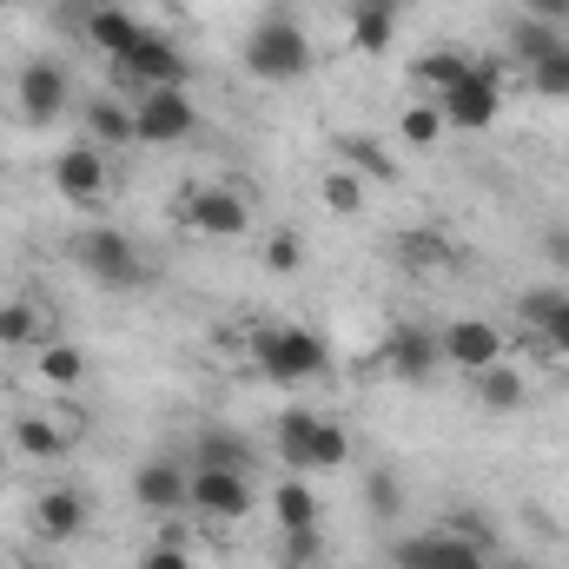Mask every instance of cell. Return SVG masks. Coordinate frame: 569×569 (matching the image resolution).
<instances>
[{
    "label": "cell",
    "instance_id": "cell-15",
    "mask_svg": "<svg viewBox=\"0 0 569 569\" xmlns=\"http://www.w3.org/2000/svg\"><path fill=\"white\" fill-rule=\"evenodd\" d=\"M53 192L73 199V206H93L107 192V152L93 140H73L60 159H53Z\"/></svg>",
    "mask_w": 569,
    "mask_h": 569
},
{
    "label": "cell",
    "instance_id": "cell-20",
    "mask_svg": "<svg viewBox=\"0 0 569 569\" xmlns=\"http://www.w3.org/2000/svg\"><path fill=\"white\" fill-rule=\"evenodd\" d=\"M7 443L20 450V457H33V463H60L67 450H73V437L67 425H53V418H33V411H20L13 430H7Z\"/></svg>",
    "mask_w": 569,
    "mask_h": 569
},
{
    "label": "cell",
    "instance_id": "cell-22",
    "mask_svg": "<svg viewBox=\"0 0 569 569\" xmlns=\"http://www.w3.org/2000/svg\"><path fill=\"white\" fill-rule=\"evenodd\" d=\"M53 331H47V311L27 305V298H7L0 305V351H40Z\"/></svg>",
    "mask_w": 569,
    "mask_h": 569
},
{
    "label": "cell",
    "instance_id": "cell-2",
    "mask_svg": "<svg viewBox=\"0 0 569 569\" xmlns=\"http://www.w3.org/2000/svg\"><path fill=\"white\" fill-rule=\"evenodd\" d=\"M246 351H252L259 378H272V385H311V378L331 371V345L311 325H291V318L284 325H259L246 338Z\"/></svg>",
    "mask_w": 569,
    "mask_h": 569
},
{
    "label": "cell",
    "instance_id": "cell-36",
    "mask_svg": "<svg viewBox=\"0 0 569 569\" xmlns=\"http://www.w3.org/2000/svg\"><path fill=\"white\" fill-rule=\"evenodd\" d=\"M140 569H192V543H186V530H166L159 543H146Z\"/></svg>",
    "mask_w": 569,
    "mask_h": 569
},
{
    "label": "cell",
    "instance_id": "cell-13",
    "mask_svg": "<svg viewBox=\"0 0 569 569\" xmlns=\"http://www.w3.org/2000/svg\"><path fill=\"white\" fill-rule=\"evenodd\" d=\"M33 530H40L47 543H80V537L93 530V497H87L80 483L40 490V497H33Z\"/></svg>",
    "mask_w": 569,
    "mask_h": 569
},
{
    "label": "cell",
    "instance_id": "cell-3",
    "mask_svg": "<svg viewBox=\"0 0 569 569\" xmlns=\"http://www.w3.org/2000/svg\"><path fill=\"white\" fill-rule=\"evenodd\" d=\"M67 252H73V266L100 284V291H146V279H152V266L140 259V246L120 226H87Z\"/></svg>",
    "mask_w": 569,
    "mask_h": 569
},
{
    "label": "cell",
    "instance_id": "cell-34",
    "mask_svg": "<svg viewBox=\"0 0 569 569\" xmlns=\"http://www.w3.org/2000/svg\"><path fill=\"white\" fill-rule=\"evenodd\" d=\"M305 266V239L291 232V226H279V232H266V272H279V279H291Z\"/></svg>",
    "mask_w": 569,
    "mask_h": 569
},
{
    "label": "cell",
    "instance_id": "cell-23",
    "mask_svg": "<svg viewBox=\"0 0 569 569\" xmlns=\"http://www.w3.org/2000/svg\"><path fill=\"white\" fill-rule=\"evenodd\" d=\"M192 457H199V463H219V470H252V443L226 425L199 430V437H192Z\"/></svg>",
    "mask_w": 569,
    "mask_h": 569
},
{
    "label": "cell",
    "instance_id": "cell-14",
    "mask_svg": "<svg viewBox=\"0 0 569 569\" xmlns=\"http://www.w3.org/2000/svg\"><path fill=\"white\" fill-rule=\"evenodd\" d=\"M385 365H391V378H405V385H425L430 371L443 365V351H437V325L398 318V325L385 331Z\"/></svg>",
    "mask_w": 569,
    "mask_h": 569
},
{
    "label": "cell",
    "instance_id": "cell-38",
    "mask_svg": "<svg viewBox=\"0 0 569 569\" xmlns=\"http://www.w3.org/2000/svg\"><path fill=\"white\" fill-rule=\"evenodd\" d=\"M523 20H550V27H569V0H517Z\"/></svg>",
    "mask_w": 569,
    "mask_h": 569
},
{
    "label": "cell",
    "instance_id": "cell-8",
    "mask_svg": "<svg viewBox=\"0 0 569 569\" xmlns=\"http://www.w3.org/2000/svg\"><path fill=\"white\" fill-rule=\"evenodd\" d=\"M179 219H186V232H199V239H246V232H252V206H246L232 186H192V192L179 199Z\"/></svg>",
    "mask_w": 569,
    "mask_h": 569
},
{
    "label": "cell",
    "instance_id": "cell-37",
    "mask_svg": "<svg viewBox=\"0 0 569 569\" xmlns=\"http://www.w3.org/2000/svg\"><path fill=\"white\" fill-rule=\"evenodd\" d=\"M279 550H284V563H318V523L311 530H279Z\"/></svg>",
    "mask_w": 569,
    "mask_h": 569
},
{
    "label": "cell",
    "instance_id": "cell-19",
    "mask_svg": "<svg viewBox=\"0 0 569 569\" xmlns=\"http://www.w3.org/2000/svg\"><path fill=\"white\" fill-rule=\"evenodd\" d=\"M463 73H470V53H457V47H430V53H418L405 67V80L418 87V100H443Z\"/></svg>",
    "mask_w": 569,
    "mask_h": 569
},
{
    "label": "cell",
    "instance_id": "cell-16",
    "mask_svg": "<svg viewBox=\"0 0 569 569\" xmlns=\"http://www.w3.org/2000/svg\"><path fill=\"white\" fill-rule=\"evenodd\" d=\"M345 33L365 60H385L398 40V0H345Z\"/></svg>",
    "mask_w": 569,
    "mask_h": 569
},
{
    "label": "cell",
    "instance_id": "cell-35",
    "mask_svg": "<svg viewBox=\"0 0 569 569\" xmlns=\"http://www.w3.org/2000/svg\"><path fill=\"white\" fill-rule=\"evenodd\" d=\"M365 510L385 523V517H398L405 510V483L391 477V470H371V483H365Z\"/></svg>",
    "mask_w": 569,
    "mask_h": 569
},
{
    "label": "cell",
    "instance_id": "cell-12",
    "mask_svg": "<svg viewBox=\"0 0 569 569\" xmlns=\"http://www.w3.org/2000/svg\"><path fill=\"white\" fill-rule=\"evenodd\" d=\"M133 503H140L146 517H179V510H192V470H186L179 457H146L140 470H133Z\"/></svg>",
    "mask_w": 569,
    "mask_h": 569
},
{
    "label": "cell",
    "instance_id": "cell-29",
    "mask_svg": "<svg viewBox=\"0 0 569 569\" xmlns=\"http://www.w3.org/2000/svg\"><path fill=\"white\" fill-rule=\"evenodd\" d=\"M338 463H351V430L338 425V418H318L311 450H305V470H338Z\"/></svg>",
    "mask_w": 569,
    "mask_h": 569
},
{
    "label": "cell",
    "instance_id": "cell-9",
    "mask_svg": "<svg viewBox=\"0 0 569 569\" xmlns=\"http://www.w3.org/2000/svg\"><path fill=\"white\" fill-rule=\"evenodd\" d=\"M252 470H219V463H192V510L212 523H239L252 517Z\"/></svg>",
    "mask_w": 569,
    "mask_h": 569
},
{
    "label": "cell",
    "instance_id": "cell-33",
    "mask_svg": "<svg viewBox=\"0 0 569 569\" xmlns=\"http://www.w3.org/2000/svg\"><path fill=\"white\" fill-rule=\"evenodd\" d=\"M563 298H569L563 284H530V291L517 298V318H523V331H537V338H543V325L557 318V305H563Z\"/></svg>",
    "mask_w": 569,
    "mask_h": 569
},
{
    "label": "cell",
    "instance_id": "cell-7",
    "mask_svg": "<svg viewBox=\"0 0 569 569\" xmlns=\"http://www.w3.org/2000/svg\"><path fill=\"white\" fill-rule=\"evenodd\" d=\"M133 127H140V146H179L199 133V107L186 87H146L133 93Z\"/></svg>",
    "mask_w": 569,
    "mask_h": 569
},
{
    "label": "cell",
    "instance_id": "cell-5",
    "mask_svg": "<svg viewBox=\"0 0 569 569\" xmlns=\"http://www.w3.org/2000/svg\"><path fill=\"white\" fill-rule=\"evenodd\" d=\"M192 80V60L166 40V33H146L133 53H120L113 60V93H146V87H186Z\"/></svg>",
    "mask_w": 569,
    "mask_h": 569
},
{
    "label": "cell",
    "instance_id": "cell-4",
    "mask_svg": "<svg viewBox=\"0 0 569 569\" xmlns=\"http://www.w3.org/2000/svg\"><path fill=\"white\" fill-rule=\"evenodd\" d=\"M450 133H490L503 120V60H470V73L437 100Z\"/></svg>",
    "mask_w": 569,
    "mask_h": 569
},
{
    "label": "cell",
    "instance_id": "cell-27",
    "mask_svg": "<svg viewBox=\"0 0 569 569\" xmlns=\"http://www.w3.org/2000/svg\"><path fill=\"white\" fill-rule=\"evenodd\" d=\"M443 133H450V127H443V107H437V100H411V107L398 113V140L411 146V152H430Z\"/></svg>",
    "mask_w": 569,
    "mask_h": 569
},
{
    "label": "cell",
    "instance_id": "cell-24",
    "mask_svg": "<svg viewBox=\"0 0 569 569\" xmlns=\"http://www.w3.org/2000/svg\"><path fill=\"white\" fill-rule=\"evenodd\" d=\"M530 398V385H523V371L503 358V365H490V371H477V405L483 411H517Z\"/></svg>",
    "mask_w": 569,
    "mask_h": 569
},
{
    "label": "cell",
    "instance_id": "cell-39",
    "mask_svg": "<svg viewBox=\"0 0 569 569\" xmlns=\"http://www.w3.org/2000/svg\"><path fill=\"white\" fill-rule=\"evenodd\" d=\"M543 345H550L557 358H569V298H563V305H557V318L543 325Z\"/></svg>",
    "mask_w": 569,
    "mask_h": 569
},
{
    "label": "cell",
    "instance_id": "cell-11",
    "mask_svg": "<svg viewBox=\"0 0 569 569\" xmlns=\"http://www.w3.org/2000/svg\"><path fill=\"white\" fill-rule=\"evenodd\" d=\"M437 351H443V365L477 378V371L503 365V331L490 318H450V325H437Z\"/></svg>",
    "mask_w": 569,
    "mask_h": 569
},
{
    "label": "cell",
    "instance_id": "cell-6",
    "mask_svg": "<svg viewBox=\"0 0 569 569\" xmlns=\"http://www.w3.org/2000/svg\"><path fill=\"white\" fill-rule=\"evenodd\" d=\"M13 107H20V120L27 127H53V120H67V107H73V73L60 67V60H27L20 73H13Z\"/></svg>",
    "mask_w": 569,
    "mask_h": 569
},
{
    "label": "cell",
    "instance_id": "cell-31",
    "mask_svg": "<svg viewBox=\"0 0 569 569\" xmlns=\"http://www.w3.org/2000/svg\"><path fill=\"white\" fill-rule=\"evenodd\" d=\"M398 259H405V266H450V239H443V232H437V226H411V232H405V239H398Z\"/></svg>",
    "mask_w": 569,
    "mask_h": 569
},
{
    "label": "cell",
    "instance_id": "cell-32",
    "mask_svg": "<svg viewBox=\"0 0 569 569\" xmlns=\"http://www.w3.org/2000/svg\"><path fill=\"white\" fill-rule=\"evenodd\" d=\"M530 73V93H543V100H569V40L563 47H550L537 67H523Z\"/></svg>",
    "mask_w": 569,
    "mask_h": 569
},
{
    "label": "cell",
    "instance_id": "cell-21",
    "mask_svg": "<svg viewBox=\"0 0 569 569\" xmlns=\"http://www.w3.org/2000/svg\"><path fill=\"white\" fill-rule=\"evenodd\" d=\"M33 371H40V385H53V391H80V385H87V351H80L73 338H47V345L33 351Z\"/></svg>",
    "mask_w": 569,
    "mask_h": 569
},
{
    "label": "cell",
    "instance_id": "cell-10",
    "mask_svg": "<svg viewBox=\"0 0 569 569\" xmlns=\"http://www.w3.org/2000/svg\"><path fill=\"white\" fill-rule=\"evenodd\" d=\"M483 550H490V543H477V537H463V530H425V537H405V543L391 550V563L398 569H490Z\"/></svg>",
    "mask_w": 569,
    "mask_h": 569
},
{
    "label": "cell",
    "instance_id": "cell-25",
    "mask_svg": "<svg viewBox=\"0 0 569 569\" xmlns=\"http://www.w3.org/2000/svg\"><path fill=\"white\" fill-rule=\"evenodd\" d=\"M272 517H279V530H311L318 523V490L305 477H284L272 490Z\"/></svg>",
    "mask_w": 569,
    "mask_h": 569
},
{
    "label": "cell",
    "instance_id": "cell-42",
    "mask_svg": "<svg viewBox=\"0 0 569 569\" xmlns=\"http://www.w3.org/2000/svg\"><path fill=\"white\" fill-rule=\"evenodd\" d=\"M7 463H13V443H7V437H0V470H7Z\"/></svg>",
    "mask_w": 569,
    "mask_h": 569
},
{
    "label": "cell",
    "instance_id": "cell-1",
    "mask_svg": "<svg viewBox=\"0 0 569 569\" xmlns=\"http://www.w3.org/2000/svg\"><path fill=\"white\" fill-rule=\"evenodd\" d=\"M246 73L252 80H266V87H298L305 73H311V33L298 27V13H284V7H266L259 20H252V33H246Z\"/></svg>",
    "mask_w": 569,
    "mask_h": 569
},
{
    "label": "cell",
    "instance_id": "cell-28",
    "mask_svg": "<svg viewBox=\"0 0 569 569\" xmlns=\"http://www.w3.org/2000/svg\"><path fill=\"white\" fill-rule=\"evenodd\" d=\"M311 430H318V411H305V405H291V411H279V425H272V437H279V457L291 463V470H305Z\"/></svg>",
    "mask_w": 569,
    "mask_h": 569
},
{
    "label": "cell",
    "instance_id": "cell-40",
    "mask_svg": "<svg viewBox=\"0 0 569 569\" xmlns=\"http://www.w3.org/2000/svg\"><path fill=\"white\" fill-rule=\"evenodd\" d=\"M543 259L569 272V232H563V226H557V232H543Z\"/></svg>",
    "mask_w": 569,
    "mask_h": 569
},
{
    "label": "cell",
    "instance_id": "cell-41",
    "mask_svg": "<svg viewBox=\"0 0 569 569\" xmlns=\"http://www.w3.org/2000/svg\"><path fill=\"white\" fill-rule=\"evenodd\" d=\"M345 152H351L358 166H371V172H385V159H378V146H371V140H345Z\"/></svg>",
    "mask_w": 569,
    "mask_h": 569
},
{
    "label": "cell",
    "instance_id": "cell-17",
    "mask_svg": "<svg viewBox=\"0 0 569 569\" xmlns=\"http://www.w3.org/2000/svg\"><path fill=\"white\" fill-rule=\"evenodd\" d=\"M146 33H152V27H146L140 13H133V7H120V0H107V7H93V13H87V40H93V47H100L107 60L133 53V47H140Z\"/></svg>",
    "mask_w": 569,
    "mask_h": 569
},
{
    "label": "cell",
    "instance_id": "cell-26",
    "mask_svg": "<svg viewBox=\"0 0 569 569\" xmlns=\"http://www.w3.org/2000/svg\"><path fill=\"white\" fill-rule=\"evenodd\" d=\"M318 199H325V212H338V219H358V212H365V172H351V166H331V172L318 179Z\"/></svg>",
    "mask_w": 569,
    "mask_h": 569
},
{
    "label": "cell",
    "instance_id": "cell-30",
    "mask_svg": "<svg viewBox=\"0 0 569 569\" xmlns=\"http://www.w3.org/2000/svg\"><path fill=\"white\" fill-rule=\"evenodd\" d=\"M550 47H563V27H550V20H517L510 27V60L517 67H537Z\"/></svg>",
    "mask_w": 569,
    "mask_h": 569
},
{
    "label": "cell",
    "instance_id": "cell-18",
    "mask_svg": "<svg viewBox=\"0 0 569 569\" xmlns=\"http://www.w3.org/2000/svg\"><path fill=\"white\" fill-rule=\"evenodd\" d=\"M87 140L100 146V152H113V146H140L133 100H127V93H93V100H87Z\"/></svg>",
    "mask_w": 569,
    "mask_h": 569
}]
</instances>
